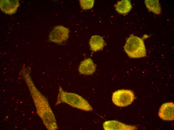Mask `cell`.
I'll return each instance as SVG.
<instances>
[{"mask_svg":"<svg viewBox=\"0 0 174 130\" xmlns=\"http://www.w3.org/2000/svg\"><path fill=\"white\" fill-rule=\"evenodd\" d=\"M19 6L18 0H0V8L4 13L8 14L15 13Z\"/></svg>","mask_w":174,"mask_h":130,"instance_id":"obj_7","label":"cell"},{"mask_svg":"<svg viewBox=\"0 0 174 130\" xmlns=\"http://www.w3.org/2000/svg\"><path fill=\"white\" fill-rule=\"evenodd\" d=\"M63 103L86 111H92L93 110V108L88 102L82 96L75 93L66 92L59 86L56 105Z\"/></svg>","mask_w":174,"mask_h":130,"instance_id":"obj_1","label":"cell"},{"mask_svg":"<svg viewBox=\"0 0 174 130\" xmlns=\"http://www.w3.org/2000/svg\"><path fill=\"white\" fill-rule=\"evenodd\" d=\"M68 29L62 26H55L50 33L49 39L51 42L60 44L66 40L68 38Z\"/></svg>","mask_w":174,"mask_h":130,"instance_id":"obj_4","label":"cell"},{"mask_svg":"<svg viewBox=\"0 0 174 130\" xmlns=\"http://www.w3.org/2000/svg\"><path fill=\"white\" fill-rule=\"evenodd\" d=\"M96 67L92 60L90 58L82 61L78 67L79 72L82 74L88 75L93 74L95 71Z\"/></svg>","mask_w":174,"mask_h":130,"instance_id":"obj_8","label":"cell"},{"mask_svg":"<svg viewBox=\"0 0 174 130\" xmlns=\"http://www.w3.org/2000/svg\"><path fill=\"white\" fill-rule=\"evenodd\" d=\"M94 1L93 0H80V6L84 10L89 9L93 6Z\"/></svg>","mask_w":174,"mask_h":130,"instance_id":"obj_12","label":"cell"},{"mask_svg":"<svg viewBox=\"0 0 174 130\" xmlns=\"http://www.w3.org/2000/svg\"><path fill=\"white\" fill-rule=\"evenodd\" d=\"M174 104L172 102L163 104L160 106L158 115L159 117L164 120L172 121L174 119Z\"/></svg>","mask_w":174,"mask_h":130,"instance_id":"obj_5","label":"cell"},{"mask_svg":"<svg viewBox=\"0 0 174 130\" xmlns=\"http://www.w3.org/2000/svg\"><path fill=\"white\" fill-rule=\"evenodd\" d=\"M89 44L91 50L96 52L102 50L104 44L102 38L98 35L92 36L90 39Z\"/></svg>","mask_w":174,"mask_h":130,"instance_id":"obj_9","label":"cell"},{"mask_svg":"<svg viewBox=\"0 0 174 130\" xmlns=\"http://www.w3.org/2000/svg\"><path fill=\"white\" fill-rule=\"evenodd\" d=\"M116 10L118 13L125 14L128 12L132 8L130 1L123 0L118 1L115 5Z\"/></svg>","mask_w":174,"mask_h":130,"instance_id":"obj_10","label":"cell"},{"mask_svg":"<svg viewBox=\"0 0 174 130\" xmlns=\"http://www.w3.org/2000/svg\"><path fill=\"white\" fill-rule=\"evenodd\" d=\"M146 8L149 11H151L157 14L161 13V9L158 0H146L144 1Z\"/></svg>","mask_w":174,"mask_h":130,"instance_id":"obj_11","label":"cell"},{"mask_svg":"<svg viewBox=\"0 0 174 130\" xmlns=\"http://www.w3.org/2000/svg\"><path fill=\"white\" fill-rule=\"evenodd\" d=\"M135 98L134 94L132 91L122 89L116 91L112 95V100L116 106L120 107L127 106L130 104Z\"/></svg>","mask_w":174,"mask_h":130,"instance_id":"obj_3","label":"cell"},{"mask_svg":"<svg viewBox=\"0 0 174 130\" xmlns=\"http://www.w3.org/2000/svg\"><path fill=\"white\" fill-rule=\"evenodd\" d=\"M105 130H134L137 129L134 126L127 125L115 120L106 121L103 124Z\"/></svg>","mask_w":174,"mask_h":130,"instance_id":"obj_6","label":"cell"},{"mask_svg":"<svg viewBox=\"0 0 174 130\" xmlns=\"http://www.w3.org/2000/svg\"><path fill=\"white\" fill-rule=\"evenodd\" d=\"M124 48L128 56L132 58H139L146 56L144 40L133 34L131 35L127 40Z\"/></svg>","mask_w":174,"mask_h":130,"instance_id":"obj_2","label":"cell"}]
</instances>
